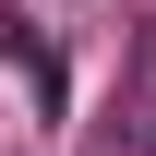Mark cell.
I'll use <instances>...</instances> for the list:
<instances>
[{"mask_svg": "<svg viewBox=\"0 0 156 156\" xmlns=\"http://www.w3.org/2000/svg\"><path fill=\"white\" fill-rule=\"evenodd\" d=\"M0 48H12V72H24V84H36V96H48V108H60V96H72V84H60V48H48V36H24V24H0Z\"/></svg>", "mask_w": 156, "mask_h": 156, "instance_id": "obj_1", "label": "cell"}, {"mask_svg": "<svg viewBox=\"0 0 156 156\" xmlns=\"http://www.w3.org/2000/svg\"><path fill=\"white\" fill-rule=\"evenodd\" d=\"M108 156H156V120H144V132H120V144H108Z\"/></svg>", "mask_w": 156, "mask_h": 156, "instance_id": "obj_2", "label": "cell"}]
</instances>
